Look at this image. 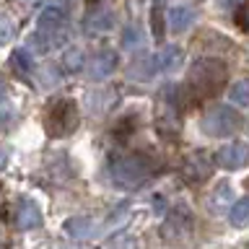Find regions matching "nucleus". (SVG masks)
I'll return each mask as SVG.
<instances>
[{
  "label": "nucleus",
  "instance_id": "obj_1",
  "mask_svg": "<svg viewBox=\"0 0 249 249\" xmlns=\"http://www.w3.org/2000/svg\"><path fill=\"white\" fill-rule=\"evenodd\" d=\"M226 75H229V70L221 60H197L190 70V86L202 96H208L226 83Z\"/></svg>",
  "mask_w": 249,
  "mask_h": 249
},
{
  "label": "nucleus",
  "instance_id": "obj_2",
  "mask_svg": "<svg viewBox=\"0 0 249 249\" xmlns=\"http://www.w3.org/2000/svg\"><path fill=\"white\" fill-rule=\"evenodd\" d=\"M241 124H244L241 114L231 107H213L205 117H202V130L213 138L233 135V132L241 130Z\"/></svg>",
  "mask_w": 249,
  "mask_h": 249
},
{
  "label": "nucleus",
  "instance_id": "obj_3",
  "mask_svg": "<svg viewBox=\"0 0 249 249\" xmlns=\"http://www.w3.org/2000/svg\"><path fill=\"white\" fill-rule=\"evenodd\" d=\"M47 130L50 135L60 138V135H70L78 124V109L73 101L68 99H60V101H52V107L47 109Z\"/></svg>",
  "mask_w": 249,
  "mask_h": 249
},
{
  "label": "nucleus",
  "instance_id": "obj_4",
  "mask_svg": "<svg viewBox=\"0 0 249 249\" xmlns=\"http://www.w3.org/2000/svg\"><path fill=\"white\" fill-rule=\"evenodd\" d=\"M112 177H114L117 184L135 187L148 177V161L143 156H135V153L120 156V159L112 161Z\"/></svg>",
  "mask_w": 249,
  "mask_h": 249
},
{
  "label": "nucleus",
  "instance_id": "obj_5",
  "mask_svg": "<svg viewBox=\"0 0 249 249\" xmlns=\"http://www.w3.org/2000/svg\"><path fill=\"white\" fill-rule=\"evenodd\" d=\"M218 163H221L223 169H229V171H236L241 166H247V161H249V145L247 143H229V145H223L221 151H218Z\"/></svg>",
  "mask_w": 249,
  "mask_h": 249
},
{
  "label": "nucleus",
  "instance_id": "obj_6",
  "mask_svg": "<svg viewBox=\"0 0 249 249\" xmlns=\"http://www.w3.org/2000/svg\"><path fill=\"white\" fill-rule=\"evenodd\" d=\"M114 68H117V52L104 50L89 62V75L93 81H101V78H107L109 73H114Z\"/></svg>",
  "mask_w": 249,
  "mask_h": 249
},
{
  "label": "nucleus",
  "instance_id": "obj_7",
  "mask_svg": "<svg viewBox=\"0 0 249 249\" xmlns=\"http://www.w3.org/2000/svg\"><path fill=\"white\" fill-rule=\"evenodd\" d=\"M166 18H169V29L174 31V34H182V31H187L195 23V11L187 5H177L169 11Z\"/></svg>",
  "mask_w": 249,
  "mask_h": 249
},
{
  "label": "nucleus",
  "instance_id": "obj_8",
  "mask_svg": "<svg viewBox=\"0 0 249 249\" xmlns=\"http://www.w3.org/2000/svg\"><path fill=\"white\" fill-rule=\"evenodd\" d=\"M156 62V70H166V73H171V70H179L182 68V62H184V54L179 47H166V50H161L159 54L153 57Z\"/></svg>",
  "mask_w": 249,
  "mask_h": 249
},
{
  "label": "nucleus",
  "instance_id": "obj_9",
  "mask_svg": "<svg viewBox=\"0 0 249 249\" xmlns=\"http://www.w3.org/2000/svg\"><path fill=\"white\" fill-rule=\"evenodd\" d=\"M62 23H65V11L57 5H50L39 13V31H44V34H52V31L62 29Z\"/></svg>",
  "mask_w": 249,
  "mask_h": 249
},
{
  "label": "nucleus",
  "instance_id": "obj_10",
  "mask_svg": "<svg viewBox=\"0 0 249 249\" xmlns=\"http://www.w3.org/2000/svg\"><path fill=\"white\" fill-rule=\"evenodd\" d=\"M39 223H42V210L36 208V202L21 200L18 202V226L23 231H29V229H36Z\"/></svg>",
  "mask_w": 249,
  "mask_h": 249
},
{
  "label": "nucleus",
  "instance_id": "obj_11",
  "mask_svg": "<svg viewBox=\"0 0 249 249\" xmlns=\"http://www.w3.org/2000/svg\"><path fill=\"white\" fill-rule=\"evenodd\" d=\"M62 229H65L73 239H89L96 233V223H93L91 218H68Z\"/></svg>",
  "mask_w": 249,
  "mask_h": 249
},
{
  "label": "nucleus",
  "instance_id": "obj_12",
  "mask_svg": "<svg viewBox=\"0 0 249 249\" xmlns=\"http://www.w3.org/2000/svg\"><path fill=\"white\" fill-rule=\"evenodd\" d=\"M231 202H233V187L229 182H221L215 187V192H213V200H210V205H213V210H226V208H231Z\"/></svg>",
  "mask_w": 249,
  "mask_h": 249
},
{
  "label": "nucleus",
  "instance_id": "obj_13",
  "mask_svg": "<svg viewBox=\"0 0 249 249\" xmlns=\"http://www.w3.org/2000/svg\"><path fill=\"white\" fill-rule=\"evenodd\" d=\"M112 11H93V13H89V23H86V26H89L91 31H109L112 29Z\"/></svg>",
  "mask_w": 249,
  "mask_h": 249
},
{
  "label": "nucleus",
  "instance_id": "obj_14",
  "mask_svg": "<svg viewBox=\"0 0 249 249\" xmlns=\"http://www.w3.org/2000/svg\"><path fill=\"white\" fill-rule=\"evenodd\" d=\"M229 99H231V104H236V107H249V81H241L236 86H231Z\"/></svg>",
  "mask_w": 249,
  "mask_h": 249
},
{
  "label": "nucleus",
  "instance_id": "obj_15",
  "mask_svg": "<svg viewBox=\"0 0 249 249\" xmlns=\"http://www.w3.org/2000/svg\"><path fill=\"white\" fill-rule=\"evenodd\" d=\"M231 223L233 226H247L249 223V197L239 200L236 205L231 208Z\"/></svg>",
  "mask_w": 249,
  "mask_h": 249
},
{
  "label": "nucleus",
  "instance_id": "obj_16",
  "mask_svg": "<svg viewBox=\"0 0 249 249\" xmlns=\"http://www.w3.org/2000/svg\"><path fill=\"white\" fill-rule=\"evenodd\" d=\"M11 62H13V68L16 70H21V73H29L31 70V52L23 47V50H16L11 54Z\"/></svg>",
  "mask_w": 249,
  "mask_h": 249
},
{
  "label": "nucleus",
  "instance_id": "obj_17",
  "mask_svg": "<svg viewBox=\"0 0 249 249\" xmlns=\"http://www.w3.org/2000/svg\"><path fill=\"white\" fill-rule=\"evenodd\" d=\"M13 39V23L8 21V16H0V47L8 44Z\"/></svg>",
  "mask_w": 249,
  "mask_h": 249
},
{
  "label": "nucleus",
  "instance_id": "obj_18",
  "mask_svg": "<svg viewBox=\"0 0 249 249\" xmlns=\"http://www.w3.org/2000/svg\"><path fill=\"white\" fill-rule=\"evenodd\" d=\"M81 62H83V52L81 50H70L65 54V68L68 70H78V68H81Z\"/></svg>",
  "mask_w": 249,
  "mask_h": 249
},
{
  "label": "nucleus",
  "instance_id": "obj_19",
  "mask_svg": "<svg viewBox=\"0 0 249 249\" xmlns=\"http://www.w3.org/2000/svg\"><path fill=\"white\" fill-rule=\"evenodd\" d=\"M236 21H239V26L244 29V31H249V0H247V3L239 8V13H236Z\"/></svg>",
  "mask_w": 249,
  "mask_h": 249
},
{
  "label": "nucleus",
  "instance_id": "obj_20",
  "mask_svg": "<svg viewBox=\"0 0 249 249\" xmlns=\"http://www.w3.org/2000/svg\"><path fill=\"white\" fill-rule=\"evenodd\" d=\"M239 0H223V5H236Z\"/></svg>",
  "mask_w": 249,
  "mask_h": 249
},
{
  "label": "nucleus",
  "instance_id": "obj_21",
  "mask_svg": "<svg viewBox=\"0 0 249 249\" xmlns=\"http://www.w3.org/2000/svg\"><path fill=\"white\" fill-rule=\"evenodd\" d=\"M3 91H5V89H3V83H0V99H3Z\"/></svg>",
  "mask_w": 249,
  "mask_h": 249
},
{
  "label": "nucleus",
  "instance_id": "obj_22",
  "mask_svg": "<svg viewBox=\"0 0 249 249\" xmlns=\"http://www.w3.org/2000/svg\"><path fill=\"white\" fill-rule=\"evenodd\" d=\"M91 3H99V0H91Z\"/></svg>",
  "mask_w": 249,
  "mask_h": 249
}]
</instances>
